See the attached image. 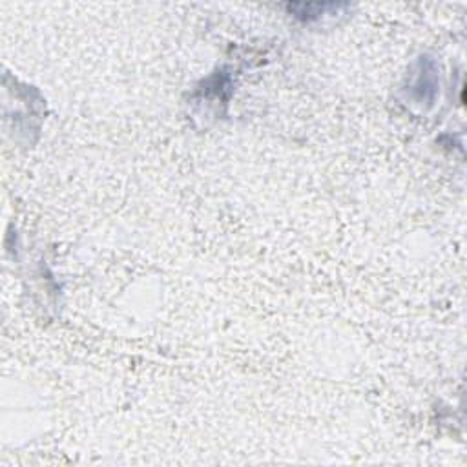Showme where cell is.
I'll return each mask as SVG.
<instances>
[{
	"instance_id": "obj_1",
	"label": "cell",
	"mask_w": 467,
	"mask_h": 467,
	"mask_svg": "<svg viewBox=\"0 0 467 467\" xmlns=\"http://www.w3.org/2000/svg\"><path fill=\"white\" fill-rule=\"evenodd\" d=\"M287 8L296 17L303 19V21H312V19H319V15H325L327 11H338L339 8H345V6L329 4V2H310V4H289Z\"/></svg>"
}]
</instances>
